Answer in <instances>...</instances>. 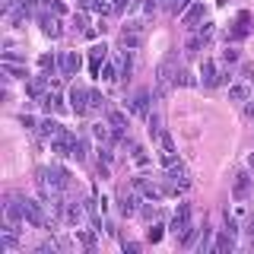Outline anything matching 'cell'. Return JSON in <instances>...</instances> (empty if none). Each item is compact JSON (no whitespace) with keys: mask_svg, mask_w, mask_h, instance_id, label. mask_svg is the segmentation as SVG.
Here are the masks:
<instances>
[{"mask_svg":"<svg viewBox=\"0 0 254 254\" xmlns=\"http://www.w3.org/2000/svg\"><path fill=\"white\" fill-rule=\"evenodd\" d=\"M188 188H190V175H188V169H185L181 162L169 165V188H165V190L178 194V190H188Z\"/></svg>","mask_w":254,"mask_h":254,"instance_id":"1","label":"cell"},{"mask_svg":"<svg viewBox=\"0 0 254 254\" xmlns=\"http://www.w3.org/2000/svg\"><path fill=\"white\" fill-rule=\"evenodd\" d=\"M67 102H70V108H73V115L76 118H83V115H89V89H79V86H73L67 95Z\"/></svg>","mask_w":254,"mask_h":254,"instance_id":"2","label":"cell"},{"mask_svg":"<svg viewBox=\"0 0 254 254\" xmlns=\"http://www.w3.org/2000/svg\"><path fill=\"white\" fill-rule=\"evenodd\" d=\"M45 203V200H42ZM42 203H38V200H29V197H26V200H22V210H26V222H29V226L32 229H45V213H42Z\"/></svg>","mask_w":254,"mask_h":254,"instance_id":"3","label":"cell"},{"mask_svg":"<svg viewBox=\"0 0 254 254\" xmlns=\"http://www.w3.org/2000/svg\"><path fill=\"white\" fill-rule=\"evenodd\" d=\"M38 26H42V32H45L48 38H61V35H64L61 16H54L51 10H48V13H38Z\"/></svg>","mask_w":254,"mask_h":254,"instance_id":"4","label":"cell"},{"mask_svg":"<svg viewBox=\"0 0 254 254\" xmlns=\"http://www.w3.org/2000/svg\"><path fill=\"white\" fill-rule=\"evenodd\" d=\"M190 226V203H178V210H175V216H172V226H169V232L178 238L185 229Z\"/></svg>","mask_w":254,"mask_h":254,"instance_id":"5","label":"cell"},{"mask_svg":"<svg viewBox=\"0 0 254 254\" xmlns=\"http://www.w3.org/2000/svg\"><path fill=\"white\" fill-rule=\"evenodd\" d=\"M118 210H121V216H133V213H140V194H133V190H121V194H118Z\"/></svg>","mask_w":254,"mask_h":254,"instance_id":"6","label":"cell"},{"mask_svg":"<svg viewBox=\"0 0 254 254\" xmlns=\"http://www.w3.org/2000/svg\"><path fill=\"white\" fill-rule=\"evenodd\" d=\"M73 133L70 130H64V133H58V137L51 140V153H58L61 159H67V156H73Z\"/></svg>","mask_w":254,"mask_h":254,"instance_id":"7","label":"cell"},{"mask_svg":"<svg viewBox=\"0 0 254 254\" xmlns=\"http://www.w3.org/2000/svg\"><path fill=\"white\" fill-rule=\"evenodd\" d=\"M203 16H206V13H203V3H190L188 10L181 13V26H185L188 32H194V29L203 22Z\"/></svg>","mask_w":254,"mask_h":254,"instance_id":"8","label":"cell"},{"mask_svg":"<svg viewBox=\"0 0 254 254\" xmlns=\"http://www.w3.org/2000/svg\"><path fill=\"white\" fill-rule=\"evenodd\" d=\"M105 61H108L105 42H102V45H92V48H89V73L99 76V73H102V64H105Z\"/></svg>","mask_w":254,"mask_h":254,"instance_id":"9","label":"cell"},{"mask_svg":"<svg viewBox=\"0 0 254 254\" xmlns=\"http://www.w3.org/2000/svg\"><path fill=\"white\" fill-rule=\"evenodd\" d=\"M48 185H51L54 190H67V185H70V172L64 169V165H51V169H48Z\"/></svg>","mask_w":254,"mask_h":254,"instance_id":"10","label":"cell"},{"mask_svg":"<svg viewBox=\"0 0 254 254\" xmlns=\"http://www.w3.org/2000/svg\"><path fill=\"white\" fill-rule=\"evenodd\" d=\"M149 105H153V95H149L146 89H140L137 95H133V102H130V111L137 118H149Z\"/></svg>","mask_w":254,"mask_h":254,"instance_id":"11","label":"cell"},{"mask_svg":"<svg viewBox=\"0 0 254 254\" xmlns=\"http://www.w3.org/2000/svg\"><path fill=\"white\" fill-rule=\"evenodd\" d=\"M58 61H61V70H64V76H76V70L83 67V58H79L76 51H64Z\"/></svg>","mask_w":254,"mask_h":254,"instance_id":"12","label":"cell"},{"mask_svg":"<svg viewBox=\"0 0 254 254\" xmlns=\"http://www.w3.org/2000/svg\"><path fill=\"white\" fill-rule=\"evenodd\" d=\"M64 130H67V127H64L61 121H54V118H45V121L38 124V137H42V140H54Z\"/></svg>","mask_w":254,"mask_h":254,"instance_id":"13","label":"cell"},{"mask_svg":"<svg viewBox=\"0 0 254 254\" xmlns=\"http://www.w3.org/2000/svg\"><path fill=\"white\" fill-rule=\"evenodd\" d=\"M200 79H203V86H206V89L219 86V70H216V64H213L210 58H206V61L200 64Z\"/></svg>","mask_w":254,"mask_h":254,"instance_id":"14","label":"cell"},{"mask_svg":"<svg viewBox=\"0 0 254 254\" xmlns=\"http://www.w3.org/2000/svg\"><path fill=\"white\" fill-rule=\"evenodd\" d=\"M3 216H6V222H19V219H26L22 200H16V197H6V203H3Z\"/></svg>","mask_w":254,"mask_h":254,"instance_id":"15","label":"cell"},{"mask_svg":"<svg viewBox=\"0 0 254 254\" xmlns=\"http://www.w3.org/2000/svg\"><path fill=\"white\" fill-rule=\"evenodd\" d=\"M251 185H254L251 175H248V172H238V175H235V188H232L235 200H245V197H248V190H251Z\"/></svg>","mask_w":254,"mask_h":254,"instance_id":"16","label":"cell"},{"mask_svg":"<svg viewBox=\"0 0 254 254\" xmlns=\"http://www.w3.org/2000/svg\"><path fill=\"white\" fill-rule=\"evenodd\" d=\"M213 251H216V254H229V251H235V235L222 229V232L216 235V242H213Z\"/></svg>","mask_w":254,"mask_h":254,"instance_id":"17","label":"cell"},{"mask_svg":"<svg viewBox=\"0 0 254 254\" xmlns=\"http://www.w3.org/2000/svg\"><path fill=\"white\" fill-rule=\"evenodd\" d=\"M42 108L45 111H67V105H64V95H58V92H45L42 95Z\"/></svg>","mask_w":254,"mask_h":254,"instance_id":"18","label":"cell"},{"mask_svg":"<svg viewBox=\"0 0 254 254\" xmlns=\"http://www.w3.org/2000/svg\"><path fill=\"white\" fill-rule=\"evenodd\" d=\"M140 45H143V32H127V29H121V48H124V51H137Z\"/></svg>","mask_w":254,"mask_h":254,"instance_id":"19","label":"cell"},{"mask_svg":"<svg viewBox=\"0 0 254 254\" xmlns=\"http://www.w3.org/2000/svg\"><path fill=\"white\" fill-rule=\"evenodd\" d=\"M197 238H200V229H197L194 222H190L185 232L178 235V245H181V248H194V245H197Z\"/></svg>","mask_w":254,"mask_h":254,"instance_id":"20","label":"cell"},{"mask_svg":"<svg viewBox=\"0 0 254 254\" xmlns=\"http://www.w3.org/2000/svg\"><path fill=\"white\" fill-rule=\"evenodd\" d=\"M99 76L105 79V83H118V79H121V67H115L111 61H105V64H102V73H99Z\"/></svg>","mask_w":254,"mask_h":254,"instance_id":"21","label":"cell"},{"mask_svg":"<svg viewBox=\"0 0 254 254\" xmlns=\"http://www.w3.org/2000/svg\"><path fill=\"white\" fill-rule=\"evenodd\" d=\"M203 48H206V42H203L200 35H190V38H188V45H185V54H188V58H197Z\"/></svg>","mask_w":254,"mask_h":254,"instance_id":"22","label":"cell"},{"mask_svg":"<svg viewBox=\"0 0 254 254\" xmlns=\"http://www.w3.org/2000/svg\"><path fill=\"white\" fill-rule=\"evenodd\" d=\"M210 248H213V229H210V226H203V229H200V238H197V251L206 254Z\"/></svg>","mask_w":254,"mask_h":254,"instance_id":"23","label":"cell"},{"mask_svg":"<svg viewBox=\"0 0 254 254\" xmlns=\"http://www.w3.org/2000/svg\"><path fill=\"white\" fill-rule=\"evenodd\" d=\"M83 213H86V206H79V203H70L64 216H67V222H70V226H79V222H83Z\"/></svg>","mask_w":254,"mask_h":254,"instance_id":"24","label":"cell"},{"mask_svg":"<svg viewBox=\"0 0 254 254\" xmlns=\"http://www.w3.org/2000/svg\"><path fill=\"white\" fill-rule=\"evenodd\" d=\"M248 86H245V83H232V86H229V99H232V102H245V99H248Z\"/></svg>","mask_w":254,"mask_h":254,"instance_id":"25","label":"cell"},{"mask_svg":"<svg viewBox=\"0 0 254 254\" xmlns=\"http://www.w3.org/2000/svg\"><path fill=\"white\" fill-rule=\"evenodd\" d=\"M108 124H111V130H124V127H127L124 111H115V108H111V111H108Z\"/></svg>","mask_w":254,"mask_h":254,"instance_id":"26","label":"cell"},{"mask_svg":"<svg viewBox=\"0 0 254 254\" xmlns=\"http://www.w3.org/2000/svg\"><path fill=\"white\" fill-rule=\"evenodd\" d=\"M38 67H42L45 73H54V70L61 67V61L54 58V54H42V58H38Z\"/></svg>","mask_w":254,"mask_h":254,"instance_id":"27","label":"cell"},{"mask_svg":"<svg viewBox=\"0 0 254 254\" xmlns=\"http://www.w3.org/2000/svg\"><path fill=\"white\" fill-rule=\"evenodd\" d=\"M140 194L146 197V200H153V203H156V200H162V194H165V190H162V188H156V185H149V181H146V185L140 188Z\"/></svg>","mask_w":254,"mask_h":254,"instance_id":"28","label":"cell"},{"mask_svg":"<svg viewBox=\"0 0 254 254\" xmlns=\"http://www.w3.org/2000/svg\"><path fill=\"white\" fill-rule=\"evenodd\" d=\"M95 232H99V229H92V232H89V229H76V238H79V242H83V248H95Z\"/></svg>","mask_w":254,"mask_h":254,"instance_id":"29","label":"cell"},{"mask_svg":"<svg viewBox=\"0 0 254 254\" xmlns=\"http://www.w3.org/2000/svg\"><path fill=\"white\" fill-rule=\"evenodd\" d=\"M86 153H89V143H86L83 137H76V140H73V156H70V159L83 162V159H86Z\"/></svg>","mask_w":254,"mask_h":254,"instance_id":"30","label":"cell"},{"mask_svg":"<svg viewBox=\"0 0 254 254\" xmlns=\"http://www.w3.org/2000/svg\"><path fill=\"white\" fill-rule=\"evenodd\" d=\"M3 70H6V76H10V79H26L29 76V70L19 67V64H3Z\"/></svg>","mask_w":254,"mask_h":254,"instance_id":"31","label":"cell"},{"mask_svg":"<svg viewBox=\"0 0 254 254\" xmlns=\"http://www.w3.org/2000/svg\"><path fill=\"white\" fill-rule=\"evenodd\" d=\"M92 133H95V140L108 143L111 140V124H92Z\"/></svg>","mask_w":254,"mask_h":254,"instance_id":"32","label":"cell"},{"mask_svg":"<svg viewBox=\"0 0 254 254\" xmlns=\"http://www.w3.org/2000/svg\"><path fill=\"white\" fill-rule=\"evenodd\" d=\"M130 153H133V165H140V169H146V165H149V156H146V149H143V146H133Z\"/></svg>","mask_w":254,"mask_h":254,"instance_id":"33","label":"cell"},{"mask_svg":"<svg viewBox=\"0 0 254 254\" xmlns=\"http://www.w3.org/2000/svg\"><path fill=\"white\" fill-rule=\"evenodd\" d=\"M172 83H175V86H194V83H197V79H194V76H190V73H188V70H178V73H175V76H172Z\"/></svg>","mask_w":254,"mask_h":254,"instance_id":"34","label":"cell"},{"mask_svg":"<svg viewBox=\"0 0 254 254\" xmlns=\"http://www.w3.org/2000/svg\"><path fill=\"white\" fill-rule=\"evenodd\" d=\"M162 229L165 226H159V222H153V226H149V232H146V242H153V245H159V242H162Z\"/></svg>","mask_w":254,"mask_h":254,"instance_id":"35","label":"cell"},{"mask_svg":"<svg viewBox=\"0 0 254 254\" xmlns=\"http://www.w3.org/2000/svg\"><path fill=\"white\" fill-rule=\"evenodd\" d=\"M89 108H92V111H102V108H105V95L95 92V89H89Z\"/></svg>","mask_w":254,"mask_h":254,"instance_id":"36","label":"cell"},{"mask_svg":"<svg viewBox=\"0 0 254 254\" xmlns=\"http://www.w3.org/2000/svg\"><path fill=\"white\" fill-rule=\"evenodd\" d=\"M58 248H61L58 242H42V245H35V251H32V254H58Z\"/></svg>","mask_w":254,"mask_h":254,"instance_id":"37","label":"cell"},{"mask_svg":"<svg viewBox=\"0 0 254 254\" xmlns=\"http://www.w3.org/2000/svg\"><path fill=\"white\" fill-rule=\"evenodd\" d=\"M238 58H242V54H238V48H229L226 45V51H222V64H229V67H232V64H238Z\"/></svg>","mask_w":254,"mask_h":254,"instance_id":"38","label":"cell"},{"mask_svg":"<svg viewBox=\"0 0 254 254\" xmlns=\"http://www.w3.org/2000/svg\"><path fill=\"white\" fill-rule=\"evenodd\" d=\"M146 130L149 133H153V137H159V133H162V127H159V115H156V111H149V118H146Z\"/></svg>","mask_w":254,"mask_h":254,"instance_id":"39","label":"cell"},{"mask_svg":"<svg viewBox=\"0 0 254 254\" xmlns=\"http://www.w3.org/2000/svg\"><path fill=\"white\" fill-rule=\"evenodd\" d=\"M190 3H194V0H169V10H172L175 16H178V13H185Z\"/></svg>","mask_w":254,"mask_h":254,"instance_id":"40","label":"cell"},{"mask_svg":"<svg viewBox=\"0 0 254 254\" xmlns=\"http://www.w3.org/2000/svg\"><path fill=\"white\" fill-rule=\"evenodd\" d=\"M99 162H102V165H111V162H115V153H111V146H102V149H99Z\"/></svg>","mask_w":254,"mask_h":254,"instance_id":"41","label":"cell"},{"mask_svg":"<svg viewBox=\"0 0 254 254\" xmlns=\"http://www.w3.org/2000/svg\"><path fill=\"white\" fill-rule=\"evenodd\" d=\"M197 35H200L203 42H210V38H213V22H200V29H197Z\"/></svg>","mask_w":254,"mask_h":254,"instance_id":"42","label":"cell"},{"mask_svg":"<svg viewBox=\"0 0 254 254\" xmlns=\"http://www.w3.org/2000/svg\"><path fill=\"white\" fill-rule=\"evenodd\" d=\"M19 124L26 127V130H38V121H35L32 115H19Z\"/></svg>","mask_w":254,"mask_h":254,"instance_id":"43","label":"cell"},{"mask_svg":"<svg viewBox=\"0 0 254 254\" xmlns=\"http://www.w3.org/2000/svg\"><path fill=\"white\" fill-rule=\"evenodd\" d=\"M48 10H51L54 16H64V13H67V6H64L61 0H48Z\"/></svg>","mask_w":254,"mask_h":254,"instance_id":"44","label":"cell"},{"mask_svg":"<svg viewBox=\"0 0 254 254\" xmlns=\"http://www.w3.org/2000/svg\"><path fill=\"white\" fill-rule=\"evenodd\" d=\"M156 213H159V210H156V206H149V203H143V206H140V216H143V219H149V222L156 219Z\"/></svg>","mask_w":254,"mask_h":254,"instance_id":"45","label":"cell"},{"mask_svg":"<svg viewBox=\"0 0 254 254\" xmlns=\"http://www.w3.org/2000/svg\"><path fill=\"white\" fill-rule=\"evenodd\" d=\"M26 58L22 54H16V51H3V64H22Z\"/></svg>","mask_w":254,"mask_h":254,"instance_id":"46","label":"cell"},{"mask_svg":"<svg viewBox=\"0 0 254 254\" xmlns=\"http://www.w3.org/2000/svg\"><path fill=\"white\" fill-rule=\"evenodd\" d=\"M156 10H159V0H143V13L146 16H156Z\"/></svg>","mask_w":254,"mask_h":254,"instance_id":"47","label":"cell"},{"mask_svg":"<svg viewBox=\"0 0 254 254\" xmlns=\"http://www.w3.org/2000/svg\"><path fill=\"white\" fill-rule=\"evenodd\" d=\"M242 79L254 83V64H242Z\"/></svg>","mask_w":254,"mask_h":254,"instance_id":"48","label":"cell"},{"mask_svg":"<svg viewBox=\"0 0 254 254\" xmlns=\"http://www.w3.org/2000/svg\"><path fill=\"white\" fill-rule=\"evenodd\" d=\"M73 29H76V32H86V29H89V26H86V16H83V13L73 16Z\"/></svg>","mask_w":254,"mask_h":254,"instance_id":"49","label":"cell"},{"mask_svg":"<svg viewBox=\"0 0 254 254\" xmlns=\"http://www.w3.org/2000/svg\"><path fill=\"white\" fill-rule=\"evenodd\" d=\"M133 6V0H115V13H124V10H130Z\"/></svg>","mask_w":254,"mask_h":254,"instance_id":"50","label":"cell"},{"mask_svg":"<svg viewBox=\"0 0 254 254\" xmlns=\"http://www.w3.org/2000/svg\"><path fill=\"white\" fill-rule=\"evenodd\" d=\"M121 248H124L127 254H137V251H140V245H137V242H121Z\"/></svg>","mask_w":254,"mask_h":254,"instance_id":"51","label":"cell"},{"mask_svg":"<svg viewBox=\"0 0 254 254\" xmlns=\"http://www.w3.org/2000/svg\"><path fill=\"white\" fill-rule=\"evenodd\" d=\"M95 203H99V200H95V197H86V200H83V206H86V213H95Z\"/></svg>","mask_w":254,"mask_h":254,"instance_id":"52","label":"cell"},{"mask_svg":"<svg viewBox=\"0 0 254 254\" xmlns=\"http://www.w3.org/2000/svg\"><path fill=\"white\" fill-rule=\"evenodd\" d=\"M245 235H248V238H251V245H254V216L248 219V226H245Z\"/></svg>","mask_w":254,"mask_h":254,"instance_id":"53","label":"cell"},{"mask_svg":"<svg viewBox=\"0 0 254 254\" xmlns=\"http://www.w3.org/2000/svg\"><path fill=\"white\" fill-rule=\"evenodd\" d=\"M124 29H127V32H143V22H127Z\"/></svg>","mask_w":254,"mask_h":254,"instance_id":"54","label":"cell"},{"mask_svg":"<svg viewBox=\"0 0 254 254\" xmlns=\"http://www.w3.org/2000/svg\"><path fill=\"white\" fill-rule=\"evenodd\" d=\"M245 115H248L251 121H254V102H248V105H245Z\"/></svg>","mask_w":254,"mask_h":254,"instance_id":"55","label":"cell"},{"mask_svg":"<svg viewBox=\"0 0 254 254\" xmlns=\"http://www.w3.org/2000/svg\"><path fill=\"white\" fill-rule=\"evenodd\" d=\"M248 162H251V169H254V153H251V159H248Z\"/></svg>","mask_w":254,"mask_h":254,"instance_id":"56","label":"cell"},{"mask_svg":"<svg viewBox=\"0 0 254 254\" xmlns=\"http://www.w3.org/2000/svg\"><path fill=\"white\" fill-rule=\"evenodd\" d=\"M251 29H254V19H251Z\"/></svg>","mask_w":254,"mask_h":254,"instance_id":"57","label":"cell"}]
</instances>
